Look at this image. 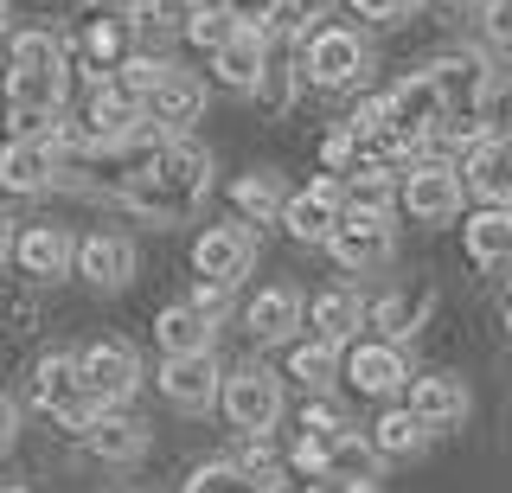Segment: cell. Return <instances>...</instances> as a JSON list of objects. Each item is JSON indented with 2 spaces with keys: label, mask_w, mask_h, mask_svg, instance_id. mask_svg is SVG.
Here are the masks:
<instances>
[{
  "label": "cell",
  "mask_w": 512,
  "mask_h": 493,
  "mask_svg": "<svg viewBox=\"0 0 512 493\" xmlns=\"http://www.w3.org/2000/svg\"><path fill=\"white\" fill-rule=\"evenodd\" d=\"M365 442L378 449V461H410V455H423V449H429V429L416 423L410 410H384Z\"/></svg>",
  "instance_id": "f546056e"
},
{
  "label": "cell",
  "mask_w": 512,
  "mask_h": 493,
  "mask_svg": "<svg viewBox=\"0 0 512 493\" xmlns=\"http://www.w3.org/2000/svg\"><path fill=\"white\" fill-rule=\"evenodd\" d=\"M212 154L199 148V141H167L160 154L148 161H135L116 180V199L128 205L135 218H148V225H192V218L205 212V199H212Z\"/></svg>",
  "instance_id": "6da1fadb"
},
{
  "label": "cell",
  "mask_w": 512,
  "mask_h": 493,
  "mask_svg": "<svg viewBox=\"0 0 512 493\" xmlns=\"http://www.w3.org/2000/svg\"><path fill=\"white\" fill-rule=\"evenodd\" d=\"M77 436H84V449H90L96 461H116V468H128V461L148 455V423L128 417V410H96V417L77 429Z\"/></svg>",
  "instance_id": "2e32d148"
},
{
  "label": "cell",
  "mask_w": 512,
  "mask_h": 493,
  "mask_svg": "<svg viewBox=\"0 0 512 493\" xmlns=\"http://www.w3.org/2000/svg\"><path fill=\"white\" fill-rule=\"evenodd\" d=\"M180 493H269V487H256L237 461H199V468L186 474Z\"/></svg>",
  "instance_id": "836d02e7"
},
{
  "label": "cell",
  "mask_w": 512,
  "mask_h": 493,
  "mask_svg": "<svg viewBox=\"0 0 512 493\" xmlns=\"http://www.w3.org/2000/svg\"><path fill=\"white\" fill-rule=\"evenodd\" d=\"M301 321H308V301H301V289H288V282H276V289H256V301L244 308V327H250L256 346L295 340Z\"/></svg>",
  "instance_id": "9a60e30c"
},
{
  "label": "cell",
  "mask_w": 512,
  "mask_h": 493,
  "mask_svg": "<svg viewBox=\"0 0 512 493\" xmlns=\"http://www.w3.org/2000/svg\"><path fill=\"white\" fill-rule=\"evenodd\" d=\"M429 308H436V295H429V289H416V295H404V289H397V295H384V301H372V308H365V321H372V327H384V340H410V333L416 327H423V314Z\"/></svg>",
  "instance_id": "83f0119b"
},
{
  "label": "cell",
  "mask_w": 512,
  "mask_h": 493,
  "mask_svg": "<svg viewBox=\"0 0 512 493\" xmlns=\"http://www.w3.org/2000/svg\"><path fill=\"white\" fill-rule=\"evenodd\" d=\"M333 263L346 269V276H372V269H384L397 257V225L391 212H340V225H333L327 237Z\"/></svg>",
  "instance_id": "5b68a950"
},
{
  "label": "cell",
  "mask_w": 512,
  "mask_h": 493,
  "mask_svg": "<svg viewBox=\"0 0 512 493\" xmlns=\"http://www.w3.org/2000/svg\"><path fill=\"white\" fill-rule=\"evenodd\" d=\"M308 493H372V487H352V481H333V474H314Z\"/></svg>",
  "instance_id": "c3c4849f"
},
{
  "label": "cell",
  "mask_w": 512,
  "mask_h": 493,
  "mask_svg": "<svg viewBox=\"0 0 512 493\" xmlns=\"http://www.w3.org/2000/svg\"><path fill=\"white\" fill-rule=\"evenodd\" d=\"M410 417L436 436V429H455L461 417H468V385H461L455 372H429V378H416L410 385Z\"/></svg>",
  "instance_id": "ac0fdd59"
},
{
  "label": "cell",
  "mask_w": 512,
  "mask_h": 493,
  "mask_svg": "<svg viewBox=\"0 0 512 493\" xmlns=\"http://www.w3.org/2000/svg\"><path fill=\"white\" fill-rule=\"evenodd\" d=\"M378 468H384V461H378V449L359 436V429H346V436H333V442H327V474H333V481L372 487V481H378Z\"/></svg>",
  "instance_id": "4dcf8cb0"
},
{
  "label": "cell",
  "mask_w": 512,
  "mask_h": 493,
  "mask_svg": "<svg viewBox=\"0 0 512 493\" xmlns=\"http://www.w3.org/2000/svg\"><path fill=\"white\" fill-rule=\"evenodd\" d=\"M480 122H493L487 135H506L500 122H512V84H500V77L487 84V103H480Z\"/></svg>",
  "instance_id": "7bdbcfd3"
},
{
  "label": "cell",
  "mask_w": 512,
  "mask_h": 493,
  "mask_svg": "<svg viewBox=\"0 0 512 493\" xmlns=\"http://www.w3.org/2000/svg\"><path fill=\"white\" fill-rule=\"evenodd\" d=\"M154 340H160V353H167V359H180V353H212L218 327L205 321L192 301H167V308H160V321H154Z\"/></svg>",
  "instance_id": "7402d4cb"
},
{
  "label": "cell",
  "mask_w": 512,
  "mask_h": 493,
  "mask_svg": "<svg viewBox=\"0 0 512 493\" xmlns=\"http://www.w3.org/2000/svg\"><path fill=\"white\" fill-rule=\"evenodd\" d=\"M295 77H301V65H276V58H269L263 84H256L250 97H263L269 109H288V103H295Z\"/></svg>",
  "instance_id": "60d3db41"
},
{
  "label": "cell",
  "mask_w": 512,
  "mask_h": 493,
  "mask_svg": "<svg viewBox=\"0 0 512 493\" xmlns=\"http://www.w3.org/2000/svg\"><path fill=\"white\" fill-rule=\"evenodd\" d=\"M218 410L231 417V429H244V436H269V429L282 423V372H269V365H237V372H224L218 385Z\"/></svg>",
  "instance_id": "277c9868"
},
{
  "label": "cell",
  "mask_w": 512,
  "mask_h": 493,
  "mask_svg": "<svg viewBox=\"0 0 512 493\" xmlns=\"http://www.w3.org/2000/svg\"><path fill=\"white\" fill-rule=\"evenodd\" d=\"M263 71H269V39L263 33H231L212 52V77L224 90H244V97H250V90L263 84Z\"/></svg>",
  "instance_id": "44dd1931"
},
{
  "label": "cell",
  "mask_w": 512,
  "mask_h": 493,
  "mask_svg": "<svg viewBox=\"0 0 512 493\" xmlns=\"http://www.w3.org/2000/svg\"><path fill=\"white\" fill-rule=\"evenodd\" d=\"M423 77H429V90H436V103H442V135H461V141L487 135L480 129V103H487V84H493L487 52H448Z\"/></svg>",
  "instance_id": "7a4b0ae2"
},
{
  "label": "cell",
  "mask_w": 512,
  "mask_h": 493,
  "mask_svg": "<svg viewBox=\"0 0 512 493\" xmlns=\"http://www.w3.org/2000/svg\"><path fill=\"white\" fill-rule=\"evenodd\" d=\"M461 173V193H474L480 205H500L512 212V135H474Z\"/></svg>",
  "instance_id": "8fae6325"
},
{
  "label": "cell",
  "mask_w": 512,
  "mask_h": 493,
  "mask_svg": "<svg viewBox=\"0 0 512 493\" xmlns=\"http://www.w3.org/2000/svg\"><path fill=\"white\" fill-rule=\"evenodd\" d=\"M167 71H173L167 58H154V52H128L122 65L109 71V84H116L122 97H135V103H141V97H148V90H154V84H160V77H167Z\"/></svg>",
  "instance_id": "e575fe53"
},
{
  "label": "cell",
  "mask_w": 512,
  "mask_h": 493,
  "mask_svg": "<svg viewBox=\"0 0 512 493\" xmlns=\"http://www.w3.org/2000/svg\"><path fill=\"white\" fill-rule=\"evenodd\" d=\"M0 493H32V487H0Z\"/></svg>",
  "instance_id": "db71d44e"
},
{
  "label": "cell",
  "mask_w": 512,
  "mask_h": 493,
  "mask_svg": "<svg viewBox=\"0 0 512 493\" xmlns=\"http://www.w3.org/2000/svg\"><path fill=\"white\" fill-rule=\"evenodd\" d=\"M480 39L493 58H512V0H480Z\"/></svg>",
  "instance_id": "74e56055"
},
{
  "label": "cell",
  "mask_w": 512,
  "mask_h": 493,
  "mask_svg": "<svg viewBox=\"0 0 512 493\" xmlns=\"http://www.w3.org/2000/svg\"><path fill=\"white\" fill-rule=\"evenodd\" d=\"M64 71H7V109H32V116H64Z\"/></svg>",
  "instance_id": "484cf974"
},
{
  "label": "cell",
  "mask_w": 512,
  "mask_h": 493,
  "mask_svg": "<svg viewBox=\"0 0 512 493\" xmlns=\"http://www.w3.org/2000/svg\"><path fill=\"white\" fill-rule=\"evenodd\" d=\"M359 148H365V141L352 135V129H340V135H327L320 161H327V173H352V167H359Z\"/></svg>",
  "instance_id": "b9f144b4"
},
{
  "label": "cell",
  "mask_w": 512,
  "mask_h": 493,
  "mask_svg": "<svg viewBox=\"0 0 512 493\" xmlns=\"http://www.w3.org/2000/svg\"><path fill=\"white\" fill-rule=\"evenodd\" d=\"M506 276H512V257H506ZM506 289H512V282H506Z\"/></svg>",
  "instance_id": "11a10c76"
},
{
  "label": "cell",
  "mask_w": 512,
  "mask_h": 493,
  "mask_svg": "<svg viewBox=\"0 0 512 493\" xmlns=\"http://www.w3.org/2000/svg\"><path fill=\"white\" fill-rule=\"evenodd\" d=\"M77 378H84V391L103 410H122L128 397L141 391V353L128 340H96V346L77 353Z\"/></svg>",
  "instance_id": "8992f818"
},
{
  "label": "cell",
  "mask_w": 512,
  "mask_h": 493,
  "mask_svg": "<svg viewBox=\"0 0 512 493\" xmlns=\"http://www.w3.org/2000/svg\"><path fill=\"white\" fill-rule=\"evenodd\" d=\"M218 385H224V372L212 353H180V359L160 365V397L173 410H186V417H205L218 404Z\"/></svg>",
  "instance_id": "7c38bea8"
},
{
  "label": "cell",
  "mask_w": 512,
  "mask_h": 493,
  "mask_svg": "<svg viewBox=\"0 0 512 493\" xmlns=\"http://www.w3.org/2000/svg\"><path fill=\"white\" fill-rule=\"evenodd\" d=\"M327 7H333V0H282V7H276V20H269V33L301 39L314 20H327Z\"/></svg>",
  "instance_id": "f35d334b"
},
{
  "label": "cell",
  "mask_w": 512,
  "mask_h": 493,
  "mask_svg": "<svg viewBox=\"0 0 512 493\" xmlns=\"http://www.w3.org/2000/svg\"><path fill=\"white\" fill-rule=\"evenodd\" d=\"M13 237H20V231H13V218H7V212H0V263H7V257H13Z\"/></svg>",
  "instance_id": "681fc988"
},
{
  "label": "cell",
  "mask_w": 512,
  "mask_h": 493,
  "mask_svg": "<svg viewBox=\"0 0 512 493\" xmlns=\"http://www.w3.org/2000/svg\"><path fill=\"white\" fill-rule=\"evenodd\" d=\"M128 52H135V26H128V20H90V26H84V58L96 65V71H90L96 84H103V77L116 71Z\"/></svg>",
  "instance_id": "1f68e13d"
},
{
  "label": "cell",
  "mask_w": 512,
  "mask_h": 493,
  "mask_svg": "<svg viewBox=\"0 0 512 493\" xmlns=\"http://www.w3.org/2000/svg\"><path fill=\"white\" fill-rule=\"evenodd\" d=\"M397 205L416 225H448V218H461V173L448 161H416L397 180Z\"/></svg>",
  "instance_id": "9c48e42d"
},
{
  "label": "cell",
  "mask_w": 512,
  "mask_h": 493,
  "mask_svg": "<svg viewBox=\"0 0 512 493\" xmlns=\"http://www.w3.org/2000/svg\"><path fill=\"white\" fill-rule=\"evenodd\" d=\"M340 186H346V212H391L397 205V173L384 161H359Z\"/></svg>",
  "instance_id": "f1b7e54d"
},
{
  "label": "cell",
  "mask_w": 512,
  "mask_h": 493,
  "mask_svg": "<svg viewBox=\"0 0 512 493\" xmlns=\"http://www.w3.org/2000/svg\"><path fill=\"white\" fill-rule=\"evenodd\" d=\"M352 13H359V20H372V26H397L410 13V0H352Z\"/></svg>",
  "instance_id": "bcb514c9"
},
{
  "label": "cell",
  "mask_w": 512,
  "mask_h": 493,
  "mask_svg": "<svg viewBox=\"0 0 512 493\" xmlns=\"http://www.w3.org/2000/svg\"><path fill=\"white\" fill-rule=\"evenodd\" d=\"M295 65L320 90H352V84H365V71H372V45L352 33V26H314Z\"/></svg>",
  "instance_id": "3957f363"
},
{
  "label": "cell",
  "mask_w": 512,
  "mask_h": 493,
  "mask_svg": "<svg viewBox=\"0 0 512 493\" xmlns=\"http://www.w3.org/2000/svg\"><path fill=\"white\" fill-rule=\"evenodd\" d=\"M7 58H13V71H64L71 45L52 26H7Z\"/></svg>",
  "instance_id": "cb8c5ba5"
},
{
  "label": "cell",
  "mask_w": 512,
  "mask_h": 493,
  "mask_svg": "<svg viewBox=\"0 0 512 493\" xmlns=\"http://www.w3.org/2000/svg\"><path fill=\"white\" fill-rule=\"evenodd\" d=\"M308 321H314V340L346 346V340H359L365 301H359V289H320V295H314V308H308Z\"/></svg>",
  "instance_id": "603a6c76"
},
{
  "label": "cell",
  "mask_w": 512,
  "mask_h": 493,
  "mask_svg": "<svg viewBox=\"0 0 512 493\" xmlns=\"http://www.w3.org/2000/svg\"><path fill=\"white\" fill-rule=\"evenodd\" d=\"M256 269V231L250 225H205L199 244H192V276L218 282V289H237Z\"/></svg>",
  "instance_id": "ba28073f"
},
{
  "label": "cell",
  "mask_w": 512,
  "mask_h": 493,
  "mask_svg": "<svg viewBox=\"0 0 512 493\" xmlns=\"http://www.w3.org/2000/svg\"><path fill=\"white\" fill-rule=\"evenodd\" d=\"M0 39H7V0H0Z\"/></svg>",
  "instance_id": "816d5d0a"
},
{
  "label": "cell",
  "mask_w": 512,
  "mask_h": 493,
  "mask_svg": "<svg viewBox=\"0 0 512 493\" xmlns=\"http://www.w3.org/2000/svg\"><path fill=\"white\" fill-rule=\"evenodd\" d=\"M71 269L90 289H128V282H135V244H128L122 231H96L71 250Z\"/></svg>",
  "instance_id": "5bb4252c"
},
{
  "label": "cell",
  "mask_w": 512,
  "mask_h": 493,
  "mask_svg": "<svg viewBox=\"0 0 512 493\" xmlns=\"http://www.w3.org/2000/svg\"><path fill=\"white\" fill-rule=\"evenodd\" d=\"M461 244H468V257H474L480 269L506 263V257H512V212H500V205H480L468 225H461Z\"/></svg>",
  "instance_id": "d4e9b609"
},
{
  "label": "cell",
  "mask_w": 512,
  "mask_h": 493,
  "mask_svg": "<svg viewBox=\"0 0 512 493\" xmlns=\"http://www.w3.org/2000/svg\"><path fill=\"white\" fill-rule=\"evenodd\" d=\"M58 186V154L52 148H39V141H7L0 148V193H52Z\"/></svg>",
  "instance_id": "d6986e66"
},
{
  "label": "cell",
  "mask_w": 512,
  "mask_h": 493,
  "mask_svg": "<svg viewBox=\"0 0 512 493\" xmlns=\"http://www.w3.org/2000/svg\"><path fill=\"white\" fill-rule=\"evenodd\" d=\"M301 436H314V442H333V436H346V410L333 404L327 391H320V397H308V404H301Z\"/></svg>",
  "instance_id": "8d00e7d4"
},
{
  "label": "cell",
  "mask_w": 512,
  "mask_h": 493,
  "mask_svg": "<svg viewBox=\"0 0 512 493\" xmlns=\"http://www.w3.org/2000/svg\"><path fill=\"white\" fill-rule=\"evenodd\" d=\"M13 436H20V410H13V397H0V455L13 449Z\"/></svg>",
  "instance_id": "7dc6e473"
},
{
  "label": "cell",
  "mask_w": 512,
  "mask_h": 493,
  "mask_svg": "<svg viewBox=\"0 0 512 493\" xmlns=\"http://www.w3.org/2000/svg\"><path fill=\"white\" fill-rule=\"evenodd\" d=\"M288 378H295L308 397L320 391H333V378H340V346H327V340H301L295 353H288Z\"/></svg>",
  "instance_id": "d6a6232c"
},
{
  "label": "cell",
  "mask_w": 512,
  "mask_h": 493,
  "mask_svg": "<svg viewBox=\"0 0 512 493\" xmlns=\"http://www.w3.org/2000/svg\"><path fill=\"white\" fill-rule=\"evenodd\" d=\"M346 378L359 385L365 397H391V391H404L410 385V365H404V346H391V340H359L346 353Z\"/></svg>",
  "instance_id": "e0dca14e"
},
{
  "label": "cell",
  "mask_w": 512,
  "mask_h": 493,
  "mask_svg": "<svg viewBox=\"0 0 512 493\" xmlns=\"http://www.w3.org/2000/svg\"><path fill=\"white\" fill-rule=\"evenodd\" d=\"M32 404L45 410V417H58L64 429H84L96 410V397L84 391V378H77V353H45L39 372H32Z\"/></svg>",
  "instance_id": "52a82bcc"
},
{
  "label": "cell",
  "mask_w": 512,
  "mask_h": 493,
  "mask_svg": "<svg viewBox=\"0 0 512 493\" xmlns=\"http://www.w3.org/2000/svg\"><path fill=\"white\" fill-rule=\"evenodd\" d=\"M180 33H186L192 45H199V52H218V45H224V39H231V33H237V26H231V20H224V7H218V0H199V7H186V20H180Z\"/></svg>",
  "instance_id": "d590c367"
},
{
  "label": "cell",
  "mask_w": 512,
  "mask_h": 493,
  "mask_svg": "<svg viewBox=\"0 0 512 493\" xmlns=\"http://www.w3.org/2000/svg\"><path fill=\"white\" fill-rule=\"evenodd\" d=\"M141 116H148L167 141H180L192 122L205 116V84H199L192 71H167V77L148 90V97H141Z\"/></svg>",
  "instance_id": "4fadbf2b"
},
{
  "label": "cell",
  "mask_w": 512,
  "mask_h": 493,
  "mask_svg": "<svg viewBox=\"0 0 512 493\" xmlns=\"http://www.w3.org/2000/svg\"><path fill=\"white\" fill-rule=\"evenodd\" d=\"M442 7H480V0H442Z\"/></svg>",
  "instance_id": "f5cc1de1"
},
{
  "label": "cell",
  "mask_w": 512,
  "mask_h": 493,
  "mask_svg": "<svg viewBox=\"0 0 512 493\" xmlns=\"http://www.w3.org/2000/svg\"><path fill=\"white\" fill-rule=\"evenodd\" d=\"M288 468H301L314 481V474H327V442H314V436H301L295 449H288Z\"/></svg>",
  "instance_id": "f6af8a7d"
},
{
  "label": "cell",
  "mask_w": 512,
  "mask_h": 493,
  "mask_svg": "<svg viewBox=\"0 0 512 493\" xmlns=\"http://www.w3.org/2000/svg\"><path fill=\"white\" fill-rule=\"evenodd\" d=\"M218 7H224V20H231L237 33H263L269 39V20H276L282 0H218Z\"/></svg>",
  "instance_id": "ab89813d"
},
{
  "label": "cell",
  "mask_w": 512,
  "mask_h": 493,
  "mask_svg": "<svg viewBox=\"0 0 512 493\" xmlns=\"http://www.w3.org/2000/svg\"><path fill=\"white\" fill-rule=\"evenodd\" d=\"M71 250L77 244L58 225H26L20 237H13V263H20L32 282H64L71 276Z\"/></svg>",
  "instance_id": "ffe728a7"
},
{
  "label": "cell",
  "mask_w": 512,
  "mask_h": 493,
  "mask_svg": "<svg viewBox=\"0 0 512 493\" xmlns=\"http://www.w3.org/2000/svg\"><path fill=\"white\" fill-rule=\"evenodd\" d=\"M340 212H346V186L333 180V173H320V180L301 186V193H288L282 231L295 237V244H327L333 225H340Z\"/></svg>",
  "instance_id": "30bf717a"
},
{
  "label": "cell",
  "mask_w": 512,
  "mask_h": 493,
  "mask_svg": "<svg viewBox=\"0 0 512 493\" xmlns=\"http://www.w3.org/2000/svg\"><path fill=\"white\" fill-rule=\"evenodd\" d=\"M231 205H237V218H244V225H282L288 193H282L276 173H244V180L231 186Z\"/></svg>",
  "instance_id": "4316f807"
},
{
  "label": "cell",
  "mask_w": 512,
  "mask_h": 493,
  "mask_svg": "<svg viewBox=\"0 0 512 493\" xmlns=\"http://www.w3.org/2000/svg\"><path fill=\"white\" fill-rule=\"evenodd\" d=\"M500 321H506V333H512V289H506V301H500Z\"/></svg>",
  "instance_id": "f907efd6"
},
{
  "label": "cell",
  "mask_w": 512,
  "mask_h": 493,
  "mask_svg": "<svg viewBox=\"0 0 512 493\" xmlns=\"http://www.w3.org/2000/svg\"><path fill=\"white\" fill-rule=\"evenodd\" d=\"M231 295H237V289H218V282H199V289H192V308H199L205 321L218 327L224 314H231Z\"/></svg>",
  "instance_id": "ee69618b"
}]
</instances>
